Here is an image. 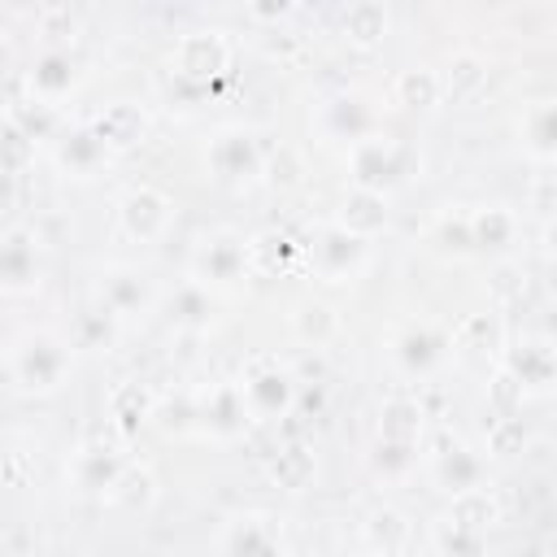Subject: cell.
Returning a JSON list of instances; mask_svg holds the SVG:
<instances>
[{
	"instance_id": "obj_1",
	"label": "cell",
	"mask_w": 557,
	"mask_h": 557,
	"mask_svg": "<svg viewBox=\"0 0 557 557\" xmlns=\"http://www.w3.org/2000/svg\"><path fill=\"white\" fill-rule=\"evenodd\" d=\"M344 165H348V183L352 187L392 196L396 187H409L422 174V148L413 139H400V135H383L379 131V135L352 144L348 157H344Z\"/></svg>"
},
{
	"instance_id": "obj_2",
	"label": "cell",
	"mask_w": 557,
	"mask_h": 557,
	"mask_svg": "<svg viewBox=\"0 0 557 557\" xmlns=\"http://www.w3.org/2000/svg\"><path fill=\"white\" fill-rule=\"evenodd\" d=\"M74 370V348L65 344V335L48 331V326H35V331H22L9 348V379L30 392V396H52L65 387Z\"/></svg>"
},
{
	"instance_id": "obj_3",
	"label": "cell",
	"mask_w": 557,
	"mask_h": 557,
	"mask_svg": "<svg viewBox=\"0 0 557 557\" xmlns=\"http://www.w3.org/2000/svg\"><path fill=\"white\" fill-rule=\"evenodd\" d=\"M235 387H239L244 409H248L252 422H278V418H287L296 409V392H300L296 374L278 357H252L244 366V374L235 379Z\"/></svg>"
},
{
	"instance_id": "obj_4",
	"label": "cell",
	"mask_w": 557,
	"mask_h": 557,
	"mask_svg": "<svg viewBox=\"0 0 557 557\" xmlns=\"http://www.w3.org/2000/svg\"><path fill=\"white\" fill-rule=\"evenodd\" d=\"M226 70H231V44L222 30H191L170 52V74L187 96L209 91L218 78H226Z\"/></svg>"
},
{
	"instance_id": "obj_5",
	"label": "cell",
	"mask_w": 557,
	"mask_h": 557,
	"mask_svg": "<svg viewBox=\"0 0 557 557\" xmlns=\"http://www.w3.org/2000/svg\"><path fill=\"white\" fill-rule=\"evenodd\" d=\"M261 165H265V144L252 126H222L205 144V170L213 183H226V187L252 183L261 178Z\"/></svg>"
},
{
	"instance_id": "obj_6",
	"label": "cell",
	"mask_w": 557,
	"mask_h": 557,
	"mask_svg": "<svg viewBox=\"0 0 557 557\" xmlns=\"http://www.w3.org/2000/svg\"><path fill=\"white\" fill-rule=\"evenodd\" d=\"M191 278L209 292H231L248 278V239L239 231H209L196 239V252H191Z\"/></svg>"
},
{
	"instance_id": "obj_7",
	"label": "cell",
	"mask_w": 557,
	"mask_h": 557,
	"mask_svg": "<svg viewBox=\"0 0 557 557\" xmlns=\"http://www.w3.org/2000/svg\"><path fill=\"white\" fill-rule=\"evenodd\" d=\"M370 261V244L339 231L335 222H326L313 244H305V265L322 278V283H352Z\"/></svg>"
},
{
	"instance_id": "obj_8",
	"label": "cell",
	"mask_w": 557,
	"mask_h": 557,
	"mask_svg": "<svg viewBox=\"0 0 557 557\" xmlns=\"http://www.w3.org/2000/svg\"><path fill=\"white\" fill-rule=\"evenodd\" d=\"M96 300L109 305L117 313V322H144L157 309L161 292H157V283L139 265H109L96 278Z\"/></svg>"
},
{
	"instance_id": "obj_9",
	"label": "cell",
	"mask_w": 557,
	"mask_h": 557,
	"mask_svg": "<svg viewBox=\"0 0 557 557\" xmlns=\"http://www.w3.org/2000/svg\"><path fill=\"white\" fill-rule=\"evenodd\" d=\"M170 218H174V200L152 183H135L117 200V226L135 244H157L170 231Z\"/></svg>"
},
{
	"instance_id": "obj_10",
	"label": "cell",
	"mask_w": 557,
	"mask_h": 557,
	"mask_svg": "<svg viewBox=\"0 0 557 557\" xmlns=\"http://www.w3.org/2000/svg\"><path fill=\"white\" fill-rule=\"evenodd\" d=\"M318 135L331 139V144H344V148L379 135V113H374L370 96H361V91L326 96L318 104Z\"/></svg>"
},
{
	"instance_id": "obj_11",
	"label": "cell",
	"mask_w": 557,
	"mask_h": 557,
	"mask_svg": "<svg viewBox=\"0 0 557 557\" xmlns=\"http://www.w3.org/2000/svg\"><path fill=\"white\" fill-rule=\"evenodd\" d=\"M44 283V248L30 226H9L0 231V292L26 296L39 292Z\"/></svg>"
},
{
	"instance_id": "obj_12",
	"label": "cell",
	"mask_w": 557,
	"mask_h": 557,
	"mask_svg": "<svg viewBox=\"0 0 557 557\" xmlns=\"http://www.w3.org/2000/svg\"><path fill=\"white\" fill-rule=\"evenodd\" d=\"M196 435H209L213 444H235L244 440V431L252 426L248 409H244V396L239 387L226 379V383H213L196 396Z\"/></svg>"
},
{
	"instance_id": "obj_13",
	"label": "cell",
	"mask_w": 557,
	"mask_h": 557,
	"mask_svg": "<svg viewBox=\"0 0 557 557\" xmlns=\"http://www.w3.org/2000/svg\"><path fill=\"white\" fill-rule=\"evenodd\" d=\"M500 370L522 387V396H544L557 379V352L548 335H522L500 348Z\"/></svg>"
},
{
	"instance_id": "obj_14",
	"label": "cell",
	"mask_w": 557,
	"mask_h": 557,
	"mask_svg": "<svg viewBox=\"0 0 557 557\" xmlns=\"http://www.w3.org/2000/svg\"><path fill=\"white\" fill-rule=\"evenodd\" d=\"M448 352H453V331H444V326H435V322H413V326H405V331L392 339L396 366H400L405 374H413V379L435 374V370L448 361Z\"/></svg>"
},
{
	"instance_id": "obj_15",
	"label": "cell",
	"mask_w": 557,
	"mask_h": 557,
	"mask_svg": "<svg viewBox=\"0 0 557 557\" xmlns=\"http://www.w3.org/2000/svg\"><path fill=\"white\" fill-rule=\"evenodd\" d=\"M218 557H283V531L270 513H239L222 527Z\"/></svg>"
},
{
	"instance_id": "obj_16",
	"label": "cell",
	"mask_w": 557,
	"mask_h": 557,
	"mask_svg": "<svg viewBox=\"0 0 557 557\" xmlns=\"http://www.w3.org/2000/svg\"><path fill=\"white\" fill-rule=\"evenodd\" d=\"M87 126H91V135L117 157V152H131V148H139V144L148 139L152 113H148L144 104H135V100H113V104H104Z\"/></svg>"
},
{
	"instance_id": "obj_17",
	"label": "cell",
	"mask_w": 557,
	"mask_h": 557,
	"mask_svg": "<svg viewBox=\"0 0 557 557\" xmlns=\"http://www.w3.org/2000/svg\"><path fill=\"white\" fill-rule=\"evenodd\" d=\"M126 470V453L104 444V440H87L74 457H70V483L83 496H109V487L117 483V474Z\"/></svg>"
},
{
	"instance_id": "obj_18",
	"label": "cell",
	"mask_w": 557,
	"mask_h": 557,
	"mask_svg": "<svg viewBox=\"0 0 557 557\" xmlns=\"http://www.w3.org/2000/svg\"><path fill=\"white\" fill-rule=\"evenodd\" d=\"M117 339H122V322H117V313H113L109 305H100V300L91 296V300H83V305L74 309L70 335H65V344H70L74 352H113Z\"/></svg>"
},
{
	"instance_id": "obj_19",
	"label": "cell",
	"mask_w": 557,
	"mask_h": 557,
	"mask_svg": "<svg viewBox=\"0 0 557 557\" xmlns=\"http://www.w3.org/2000/svg\"><path fill=\"white\" fill-rule=\"evenodd\" d=\"M30 91H35V100H44V104H57V100H65L74 87H78V78H83V65H78V57L70 52V48H44L39 57H35V65H30Z\"/></svg>"
},
{
	"instance_id": "obj_20",
	"label": "cell",
	"mask_w": 557,
	"mask_h": 557,
	"mask_svg": "<svg viewBox=\"0 0 557 557\" xmlns=\"http://www.w3.org/2000/svg\"><path fill=\"white\" fill-rule=\"evenodd\" d=\"M305 261V244L292 235V231H278V226H265L257 235H248V274H287Z\"/></svg>"
},
{
	"instance_id": "obj_21",
	"label": "cell",
	"mask_w": 557,
	"mask_h": 557,
	"mask_svg": "<svg viewBox=\"0 0 557 557\" xmlns=\"http://www.w3.org/2000/svg\"><path fill=\"white\" fill-rule=\"evenodd\" d=\"M431 479L448 496L470 492V487H487V461L466 444H448V448H440L431 457Z\"/></svg>"
},
{
	"instance_id": "obj_22",
	"label": "cell",
	"mask_w": 557,
	"mask_h": 557,
	"mask_svg": "<svg viewBox=\"0 0 557 557\" xmlns=\"http://www.w3.org/2000/svg\"><path fill=\"white\" fill-rule=\"evenodd\" d=\"M335 226L357 235V239H374L387 231V196L379 191H366V187H348L339 196V209H335Z\"/></svg>"
},
{
	"instance_id": "obj_23",
	"label": "cell",
	"mask_w": 557,
	"mask_h": 557,
	"mask_svg": "<svg viewBox=\"0 0 557 557\" xmlns=\"http://www.w3.org/2000/svg\"><path fill=\"white\" fill-rule=\"evenodd\" d=\"M109 161H113V152L91 135L87 122L74 126V131H65V135L57 139V165H61V174H70V178H96Z\"/></svg>"
},
{
	"instance_id": "obj_24",
	"label": "cell",
	"mask_w": 557,
	"mask_h": 557,
	"mask_svg": "<svg viewBox=\"0 0 557 557\" xmlns=\"http://www.w3.org/2000/svg\"><path fill=\"white\" fill-rule=\"evenodd\" d=\"M435 522H444V527H453V531L487 535V531L500 522V505H496L492 487H470V492L448 496V505H444V513H440Z\"/></svg>"
},
{
	"instance_id": "obj_25",
	"label": "cell",
	"mask_w": 557,
	"mask_h": 557,
	"mask_svg": "<svg viewBox=\"0 0 557 557\" xmlns=\"http://www.w3.org/2000/svg\"><path fill=\"white\" fill-rule=\"evenodd\" d=\"M152 400H157V392L148 383H139V379L117 383L109 392V422H113V431L122 440H135L148 426V418H152Z\"/></svg>"
},
{
	"instance_id": "obj_26",
	"label": "cell",
	"mask_w": 557,
	"mask_h": 557,
	"mask_svg": "<svg viewBox=\"0 0 557 557\" xmlns=\"http://www.w3.org/2000/svg\"><path fill=\"white\" fill-rule=\"evenodd\" d=\"M522 235V222L509 205H479L470 213V239H474V252H509Z\"/></svg>"
},
{
	"instance_id": "obj_27",
	"label": "cell",
	"mask_w": 557,
	"mask_h": 557,
	"mask_svg": "<svg viewBox=\"0 0 557 557\" xmlns=\"http://www.w3.org/2000/svg\"><path fill=\"white\" fill-rule=\"evenodd\" d=\"M165 313H170V322H174L178 331L200 335V331H209L213 318H218V296H213L209 287H200L196 278H183V283L170 292Z\"/></svg>"
},
{
	"instance_id": "obj_28",
	"label": "cell",
	"mask_w": 557,
	"mask_h": 557,
	"mask_svg": "<svg viewBox=\"0 0 557 557\" xmlns=\"http://www.w3.org/2000/svg\"><path fill=\"white\" fill-rule=\"evenodd\" d=\"M518 135H522V148L535 165H553V157H557V104L553 100L527 104L518 117Z\"/></svg>"
},
{
	"instance_id": "obj_29",
	"label": "cell",
	"mask_w": 557,
	"mask_h": 557,
	"mask_svg": "<svg viewBox=\"0 0 557 557\" xmlns=\"http://www.w3.org/2000/svg\"><path fill=\"white\" fill-rule=\"evenodd\" d=\"M292 322V335L305 344V348H326L335 335H339V309L318 300V296H300L287 313Z\"/></svg>"
},
{
	"instance_id": "obj_30",
	"label": "cell",
	"mask_w": 557,
	"mask_h": 557,
	"mask_svg": "<svg viewBox=\"0 0 557 557\" xmlns=\"http://www.w3.org/2000/svg\"><path fill=\"white\" fill-rule=\"evenodd\" d=\"M313 470H318V457L300 440H292V444H283V448H274L265 457V479L274 487H283V492H305L313 483Z\"/></svg>"
},
{
	"instance_id": "obj_31",
	"label": "cell",
	"mask_w": 557,
	"mask_h": 557,
	"mask_svg": "<svg viewBox=\"0 0 557 557\" xmlns=\"http://www.w3.org/2000/svg\"><path fill=\"white\" fill-rule=\"evenodd\" d=\"M422 435H426V409H422V400H413V396L383 400V409H379V440L422 444Z\"/></svg>"
},
{
	"instance_id": "obj_32",
	"label": "cell",
	"mask_w": 557,
	"mask_h": 557,
	"mask_svg": "<svg viewBox=\"0 0 557 557\" xmlns=\"http://www.w3.org/2000/svg\"><path fill=\"white\" fill-rule=\"evenodd\" d=\"M361 535H366L370 553H379V557H400V553H405V544H409V535H413V527H409V518H405L400 509L379 505V509H370V513H366Z\"/></svg>"
},
{
	"instance_id": "obj_33",
	"label": "cell",
	"mask_w": 557,
	"mask_h": 557,
	"mask_svg": "<svg viewBox=\"0 0 557 557\" xmlns=\"http://www.w3.org/2000/svg\"><path fill=\"white\" fill-rule=\"evenodd\" d=\"M339 30H344L348 44L374 48V44H383V35L392 30V13H387L383 0H352V4L344 9V17H339Z\"/></svg>"
},
{
	"instance_id": "obj_34",
	"label": "cell",
	"mask_w": 557,
	"mask_h": 557,
	"mask_svg": "<svg viewBox=\"0 0 557 557\" xmlns=\"http://www.w3.org/2000/svg\"><path fill=\"white\" fill-rule=\"evenodd\" d=\"M157 496H161V483H157V474L144 461H126V470L109 487V500L117 509H126V513H148L157 505Z\"/></svg>"
},
{
	"instance_id": "obj_35",
	"label": "cell",
	"mask_w": 557,
	"mask_h": 557,
	"mask_svg": "<svg viewBox=\"0 0 557 557\" xmlns=\"http://www.w3.org/2000/svg\"><path fill=\"white\" fill-rule=\"evenodd\" d=\"M426 244H431V252H440L444 261H466V257H474L470 213H461V209H444V213L431 222Z\"/></svg>"
},
{
	"instance_id": "obj_36",
	"label": "cell",
	"mask_w": 557,
	"mask_h": 557,
	"mask_svg": "<svg viewBox=\"0 0 557 557\" xmlns=\"http://www.w3.org/2000/svg\"><path fill=\"white\" fill-rule=\"evenodd\" d=\"M435 74H440V96L444 100H470L487 83V65H483L479 52H453L444 61V70H435Z\"/></svg>"
},
{
	"instance_id": "obj_37",
	"label": "cell",
	"mask_w": 557,
	"mask_h": 557,
	"mask_svg": "<svg viewBox=\"0 0 557 557\" xmlns=\"http://www.w3.org/2000/svg\"><path fill=\"white\" fill-rule=\"evenodd\" d=\"M392 96H396V104L409 109V113H431V109L444 104V96H440V74H435L431 65H409V70H400Z\"/></svg>"
},
{
	"instance_id": "obj_38",
	"label": "cell",
	"mask_w": 557,
	"mask_h": 557,
	"mask_svg": "<svg viewBox=\"0 0 557 557\" xmlns=\"http://www.w3.org/2000/svg\"><path fill=\"white\" fill-rule=\"evenodd\" d=\"M161 435L170 440H183V435H196V396L191 392H165L152 400V418H148Z\"/></svg>"
},
{
	"instance_id": "obj_39",
	"label": "cell",
	"mask_w": 557,
	"mask_h": 557,
	"mask_svg": "<svg viewBox=\"0 0 557 557\" xmlns=\"http://www.w3.org/2000/svg\"><path fill=\"white\" fill-rule=\"evenodd\" d=\"M422 461V444H392V440H374L370 444V474L383 483H405Z\"/></svg>"
},
{
	"instance_id": "obj_40",
	"label": "cell",
	"mask_w": 557,
	"mask_h": 557,
	"mask_svg": "<svg viewBox=\"0 0 557 557\" xmlns=\"http://www.w3.org/2000/svg\"><path fill=\"white\" fill-rule=\"evenodd\" d=\"M453 348H461V352H500V348H505L500 318H496V313H470V318L457 326Z\"/></svg>"
},
{
	"instance_id": "obj_41",
	"label": "cell",
	"mask_w": 557,
	"mask_h": 557,
	"mask_svg": "<svg viewBox=\"0 0 557 557\" xmlns=\"http://www.w3.org/2000/svg\"><path fill=\"white\" fill-rule=\"evenodd\" d=\"M9 122L26 135V139H52L57 131H61V113H57V104H44V100H17L13 109H9Z\"/></svg>"
},
{
	"instance_id": "obj_42",
	"label": "cell",
	"mask_w": 557,
	"mask_h": 557,
	"mask_svg": "<svg viewBox=\"0 0 557 557\" xmlns=\"http://www.w3.org/2000/svg\"><path fill=\"white\" fill-rule=\"evenodd\" d=\"M261 178L278 191H292L305 183V157L292 148V144H278V148H265V165H261Z\"/></svg>"
},
{
	"instance_id": "obj_43",
	"label": "cell",
	"mask_w": 557,
	"mask_h": 557,
	"mask_svg": "<svg viewBox=\"0 0 557 557\" xmlns=\"http://www.w3.org/2000/svg\"><path fill=\"white\" fill-rule=\"evenodd\" d=\"M35 139H26L9 117L0 122V174H26L35 161Z\"/></svg>"
},
{
	"instance_id": "obj_44",
	"label": "cell",
	"mask_w": 557,
	"mask_h": 557,
	"mask_svg": "<svg viewBox=\"0 0 557 557\" xmlns=\"http://www.w3.org/2000/svg\"><path fill=\"white\" fill-rule=\"evenodd\" d=\"M522 448H527V422L518 413H505V418L487 422V453L492 457H518Z\"/></svg>"
},
{
	"instance_id": "obj_45",
	"label": "cell",
	"mask_w": 557,
	"mask_h": 557,
	"mask_svg": "<svg viewBox=\"0 0 557 557\" xmlns=\"http://www.w3.org/2000/svg\"><path fill=\"white\" fill-rule=\"evenodd\" d=\"M435 557H487V535H470L435 522Z\"/></svg>"
},
{
	"instance_id": "obj_46",
	"label": "cell",
	"mask_w": 557,
	"mask_h": 557,
	"mask_svg": "<svg viewBox=\"0 0 557 557\" xmlns=\"http://www.w3.org/2000/svg\"><path fill=\"white\" fill-rule=\"evenodd\" d=\"M522 400H527V396H522V387H518V383L496 366V374H492V383H487V405H492V413H496V418L518 413V409H522Z\"/></svg>"
},
{
	"instance_id": "obj_47",
	"label": "cell",
	"mask_w": 557,
	"mask_h": 557,
	"mask_svg": "<svg viewBox=\"0 0 557 557\" xmlns=\"http://www.w3.org/2000/svg\"><path fill=\"white\" fill-rule=\"evenodd\" d=\"M35 474H39V466H35L30 453H4V457H0V479H4L9 487H30Z\"/></svg>"
},
{
	"instance_id": "obj_48",
	"label": "cell",
	"mask_w": 557,
	"mask_h": 557,
	"mask_svg": "<svg viewBox=\"0 0 557 557\" xmlns=\"http://www.w3.org/2000/svg\"><path fill=\"white\" fill-rule=\"evenodd\" d=\"M522 287H527V274H522L513 261H500V265H496V278H492V296H496V305L518 300Z\"/></svg>"
},
{
	"instance_id": "obj_49",
	"label": "cell",
	"mask_w": 557,
	"mask_h": 557,
	"mask_svg": "<svg viewBox=\"0 0 557 557\" xmlns=\"http://www.w3.org/2000/svg\"><path fill=\"white\" fill-rule=\"evenodd\" d=\"M287 13H296V4H287V0H278V4H248V17L252 22H278Z\"/></svg>"
},
{
	"instance_id": "obj_50",
	"label": "cell",
	"mask_w": 557,
	"mask_h": 557,
	"mask_svg": "<svg viewBox=\"0 0 557 557\" xmlns=\"http://www.w3.org/2000/svg\"><path fill=\"white\" fill-rule=\"evenodd\" d=\"M535 209H540L544 218L553 213V191H548V174H544V178H540V187H535Z\"/></svg>"
},
{
	"instance_id": "obj_51",
	"label": "cell",
	"mask_w": 557,
	"mask_h": 557,
	"mask_svg": "<svg viewBox=\"0 0 557 557\" xmlns=\"http://www.w3.org/2000/svg\"><path fill=\"white\" fill-rule=\"evenodd\" d=\"M370 557H379V553H370Z\"/></svg>"
}]
</instances>
